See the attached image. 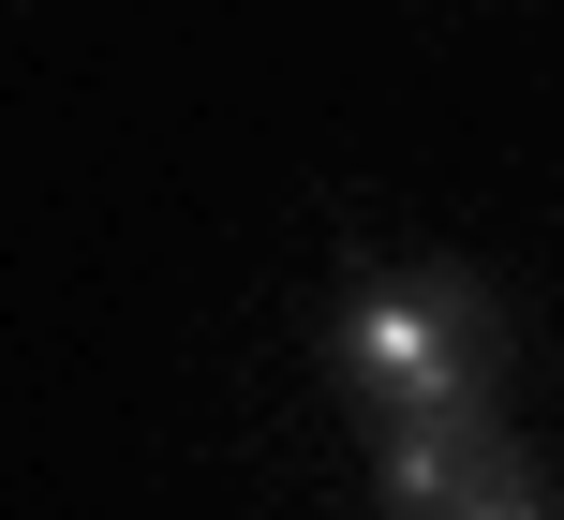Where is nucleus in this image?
I'll return each mask as SVG.
<instances>
[{
  "instance_id": "f257e3e1",
  "label": "nucleus",
  "mask_w": 564,
  "mask_h": 520,
  "mask_svg": "<svg viewBox=\"0 0 564 520\" xmlns=\"http://www.w3.org/2000/svg\"><path fill=\"white\" fill-rule=\"evenodd\" d=\"M327 372H341V402H357L371 432L460 416V402L506 387V313H490L460 268H371V283L327 313Z\"/></svg>"
},
{
  "instance_id": "f03ea898",
  "label": "nucleus",
  "mask_w": 564,
  "mask_h": 520,
  "mask_svg": "<svg viewBox=\"0 0 564 520\" xmlns=\"http://www.w3.org/2000/svg\"><path fill=\"white\" fill-rule=\"evenodd\" d=\"M371 491H387V520H550L535 506V462H520V432L490 402L371 432Z\"/></svg>"
}]
</instances>
